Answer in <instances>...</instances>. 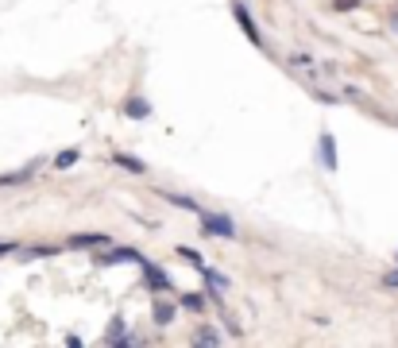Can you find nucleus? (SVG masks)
Listing matches in <instances>:
<instances>
[{
    "mask_svg": "<svg viewBox=\"0 0 398 348\" xmlns=\"http://www.w3.org/2000/svg\"><path fill=\"white\" fill-rule=\"evenodd\" d=\"M209 302H213V298H209V290H198V294H193V290H190V294H178V306L190 310V314H205Z\"/></svg>",
    "mask_w": 398,
    "mask_h": 348,
    "instance_id": "1a4fd4ad",
    "label": "nucleus"
},
{
    "mask_svg": "<svg viewBox=\"0 0 398 348\" xmlns=\"http://www.w3.org/2000/svg\"><path fill=\"white\" fill-rule=\"evenodd\" d=\"M193 345H221V333H216L213 325H201V329L193 333Z\"/></svg>",
    "mask_w": 398,
    "mask_h": 348,
    "instance_id": "dca6fc26",
    "label": "nucleus"
},
{
    "mask_svg": "<svg viewBox=\"0 0 398 348\" xmlns=\"http://www.w3.org/2000/svg\"><path fill=\"white\" fill-rule=\"evenodd\" d=\"M50 256H59V248H50V244H43V248H27V252H20V259H24V263H31V259H50Z\"/></svg>",
    "mask_w": 398,
    "mask_h": 348,
    "instance_id": "2eb2a0df",
    "label": "nucleus"
},
{
    "mask_svg": "<svg viewBox=\"0 0 398 348\" xmlns=\"http://www.w3.org/2000/svg\"><path fill=\"white\" fill-rule=\"evenodd\" d=\"M143 252L135 248H97V256H93V267H120V263H143Z\"/></svg>",
    "mask_w": 398,
    "mask_h": 348,
    "instance_id": "f03ea898",
    "label": "nucleus"
},
{
    "mask_svg": "<svg viewBox=\"0 0 398 348\" xmlns=\"http://www.w3.org/2000/svg\"><path fill=\"white\" fill-rule=\"evenodd\" d=\"M201 232H205V236H224V240H233L236 224H233V217H224V213H201Z\"/></svg>",
    "mask_w": 398,
    "mask_h": 348,
    "instance_id": "7ed1b4c3",
    "label": "nucleus"
},
{
    "mask_svg": "<svg viewBox=\"0 0 398 348\" xmlns=\"http://www.w3.org/2000/svg\"><path fill=\"white\" fill-rule=\"evenodd\" d=\"M175 314H178V306H175V302H163V298H155V302H151V321H155L159 329L175 325Z\"/></svg>",
    "mask_w": 398,
    "mask_h": 348,
    "instance_id": "0eeeda50",
    "label": "nucleus"
},
{
    "mask_svg": "<svg viewBox=\"0 0 398 348\" xmlns=\"http://www.w3.org/2000/svg\"><path fill=\"white\" fill-rule=\"evenodd\" d=\"M112 163H117L120 171H128V174H147V163H143V159H135V155H128V151H117V155H112Z\"/></svg>",
    "mask_w": 398,
    "mask_h": 348,
    "instance_id": "f8f14e48",
    "label": "nucleus"
},
{
    "mask_svg": "<svg viewBox=\"0 0 398 348\" xmlns=\"http://www.w3.org/2000/svg\"><path fill=\"white\" fill-rule=\"evenodd\" d=\"M159 198H163V201H170V205H178V209H186V213H205V209H201L198 205V201H193V198H186V194H170V190H159Z\"/></svg>",
    "mask_w": 398,
    "mask_h": 348,
    "instance_id": "9b49d317",
    "label": "nucleus"
},
{
    "mask_svg": "<svg viewBox=\"0 0 398 348\" xmlns=\"http://www.w3.org/2000/svg\"><path fill=\"white\" fill-rule=\"evenodd\" d=\"M178 256H182V259H190V267H198V271H201V267H205V259H201V256H198V252H193V248H186V244H182V248H178Z\"/></svg>",
    "mask_w": 398,
    "mask_h": 348,
    "instance_id": "f3484780",
    "label": "nucleus"
},
{
    "mask_svg": "<svg viewBox=\"0 0 398 348\" xmlns=\"http://www.w3.org/2000/svg\"><path fill=\"white\" fill-rule=\"evenodd\" d=\"M43 171V159H31V163L24 166V171H12V174H0V186H20L27 182V178H35V174Z\"/></svg>",
    "mask_w": 398,
    "mask_h": 348,
    "instance_id": "6e6552de",
    "label": "nucleus"
},
{
    "mask_svg": "<svg viewBox=\"0 0 398 348\" xmlns=\"http://www.w3.org/2000/svg\"><path fill=\"white\" fill-rule=\"evenodd\" d=\"M78 159H82V151H78V147H66V151H59V155H54V171H70V166H74Z\"/></svg>",
    "mask_w": 398,
    "mask_h": 348,
    "instance_id": "4468645a",
    "label": "nucleus"
},
{
    "mask_svg": "<svg viewBox=\"0 0 398 348\" xmlns=\"http://www.w3.org/2000/svg\"><path fill=\"white\" fill-rule=\"evenodd\" d=\"M390 27H395V31H398V8L390 12Z\"/></svg>",
    "mask_w": 398,
    "mask_h": 348,
    "instance_id": "aec40b11",
    "label": "nucleus"
},
{
    "mask_svg": "<svg viewBox=\"0 0 398 348\" xmlns=\"http://www.w3.org/2000/svg\"><path fill=\"white\" fill-rule=\"evenodd\" d=\"M12 252H20V248H16V244H12V240H8V244H0V259H4V256H12Z\"/></svg>",
    "mask_w": 398,
    "mask_h": 348,
    "instance_id": "6ab92c4d",
    "label": "nucleus"
},
{
    "mask_svg": "<svg viewBox=\"0 0 398 348\" xmlns=\"http://www.w3.org/2000/svg\"><path fill=\"white\" fill-rule=\"evenodd\" d=\"M124 337H128V321L117 314L112 321H108V329H105V337H101V340H105V345H120Z\"/></svg>",
    "mask_w": 398,
    "mask_h": 348,
    "instance_id": "ddd939ff",
    "label": "nucleus"
},
{
    "mask_svg": "<svg viewBox=\"0 0 398 348\" xmlns=\"http://www.w3.org/2000/svg\"><path fill=\"white\" fill-rule=\"evenodd\" d=\"M143 287L151 290V294H163V290H170V275L163 271L159 263H151V259H143Z\"/></svg>",
    "mask_w": 398,
    "mask_h": 348,
    "instance_id": "423d86ee",
    "label": "nucleus"
},
{
    "mask_svg": "<svg viewBox=\"0 0 398 348\" xmlns=\"http://www.w3.org/2000/svg\"><path fill=\"white\" fill-rule=\"evenodd\" d=\"M383 287H395V290H398V267H395V271H387V275H383Z\"/></svg>",
    "mask_w": 398,
    "mask_h": 348,
    "instance_id": "a211bd4d",
    "label": "nucleus"
},
{
    "mask_svg": "<svg viewBox=\"0 0 398 348\" xmlns=\"http://www.w3.org/2000/svg\"><path fill=\"white\" fill-rule=\"evenodd\" d=\"M70 252H97V248H112V236L108 232H78V236H70L66 240Z\"/></svg>",
    "mask_w": 398,
    "mask_h": 348,
    "instance_id": "20e7f679",
    "label": "nucleus"
},
{
    "mask_svg": "<svg viewBox=\"0 0 398 348\" xmlns=\"http://www.w3.org/2000/svg\"><path fill=\"white\" fill-rule=\"evenodd\" d=\"M233 20H236V24H240V31L248 35V43H251V47L267 50V43H263V31H259L256 16H251V12H248V4H244V0H233Z\"/></svg>",
    "mask_w": 398,
    "mask_h": 348,
    "instance_id": "f257e3e1",
    "label": "nucleus"
},
{
    "mask_svg": "<svg viewBox=\"0 0 398 348\" xmlns=\"http://www.w3.org/2000/svg\"><path fill=\"white\" fill-rule=\"evenodd\" d=\"M124 116L128 120H151V101L147 97H128L124 101Z\"/></svg>",
    "mask_w": 398,
    "mask_h": 348,
    "instance_id": "9d476101",
    "label": "nucleus"
},
{
    "mask_svg": "<svg viewBox=\"0 0 398 348\" xmlns=\"http://www.w3.org/2000/svg\"><path fill=\"white\" fill-rule=\"evenodd\" d=\"M317 163H321L325 174H337V140H332V132H321L317 136Z\"/></svg>",
    "mask_w": 398,
    "mask_h": 348,
    "instance_id": "39448f33",
    "label": "nucleus"
},
{
    "mask_svg": "<svg viewBox=\"0 0 398 348\" xmlns=\"http://www.w3.org/2000/svg\"><path fill=\"white\" fill-rule=\"evenodd\" d=\"M395 263H398V252H395Z\"/></svg>",
    "mask_w": 398,
    "mask_h": 348,
    "instance_id": "412c9836",
    "label": "nucleus"
}]
</instances>
